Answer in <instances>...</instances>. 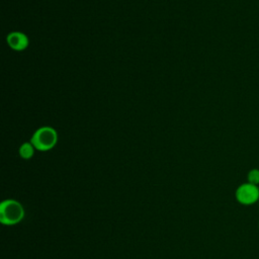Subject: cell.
I'll return each instance as SVG.
<instances>
[{"label": "cell", "mask_w": 259, "mask_h": 259, "mask_svg": "<svg viewBox=\"0 0 259 259\" xmlns=\"http://www.w3.org/2000/svg\"><path fill=\"white\" fill-rule=\"evenodd\" d=\"M247 180L251 184L258 185L259 184V169H257V168L251 169L247 174Z\"/></svg>", "instance_id": "cell-6"}, {"label": "cell", "mask_w": 259, "mask_h": 259, "mask_svg": "<svg viewBox=\"0 0 259 259\" xmlns=\"http://www.w3.org/2000/svg\"><path fill=\"white\" fill-rule=\"evenodd\" d=\"M235 197L242 205H253L259 200V187L258 185H254L249 182L242 183L236 189Z\"/></svg>", "instance_id": "cell-3"}, {"label": "cell", "mask_w": 259, "mask_h": 259, "mask_svg": "<svg viewBox=\"0 0 259 259\" xmlns=\"http://www.w3.org/2000/svg\"><path fill=\"white\" fill-rule=\"evenodd\" d=\"M8 46L15 51H23L28 47V37L20 31H12L6 37Z\"/></svg>", "instance_id": "cell-4"}, {"label": "cell", "mask_w": 259, "mask_h": 259, "mask_svg": "<svg viewBox=\"0 0 259 259\" xmlns=\"http://www.w3.org/2000/svg\"><path fill=\"white\" fill-rule=\"evenodd\" d=\"M24 218L22 204L15 199H5L0 204V222L6 226L18 224Z\"/></svg>", "instance_id": "cell-1"}, {"label": "cell", "mask_w": 259, "mask_h": 259, "mask_svg": "<svg viewBox=\"0 0 259 259\" xmlns=\"http://www.w3.org/2000/svg\"><path fill=\"white\" fill-rule=\"evenodd\" d=\"M258 228H259V221H258Z\"/></svg>", "instance_id": "cell-7"}, {"label": "cell", "mask_w": 259, "mask_h": 259, "mask_svg": "<svg viewBox=\"0 0 259 259\" xmlns=\"http://www.w3.org/2000/svg\"><path fill=\"white\" fill-rule=\"evenodd\" d=\"M34 150H35V148L33 147V145L30 142H26V143H23L20 146V148H19V155H20V157L22 159L28 160V159H30L33 156Z\"/></svg>", "instance_id": "cell-5"}, {"label": "cell", "mask_w": 259, "mask_h": 259, "mask_svg": "<svg viewBox=\"0 0 259 259\" xmlns=\"http://www.w3.org/2000/svg\"><path fill=\"white\" fill-rule=\"evenodd\" d=\"M58 142L57 131L52 126H41L37 128L30 139V143L35 150L49 151L53 149Z\"/></svg>", "instance_id": "cell-2"}]
</instances>
